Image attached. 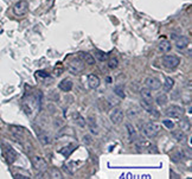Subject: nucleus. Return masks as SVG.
<instances>
[{"label": "nucleus", "mask_w": 192, "mask_h": 179, "mask_svg": "<svg viewBox=\"0 0 192 179\" xmlns=\"http://www.w3.org/2000/svg\"><path fill=\"white\" fill-rule=\"evenodd\" d=\"M126 129H127V132H128V138H129V141H130V143H132V141H135L138 138H136V130L134 129L133 125L127 123V125H126Z\"/></svg>", "instance_id": "a211bd4d"}, {"label": "nucleus", "mask_w": 192, "mask_h": 179, "mask_svg": "<svg viewBox=\"0 0 192 179\" xmlns=\"http://www.w3.org/2000/svg\"><path fill=\"white\" fill-rule=\"evenodd\" d=\"M145 86L146 88H148L149 90H158V89H160L161 83L156 77H147L145 79Z\"/></svg>", "instance_id": "9b49d317"}, {"label": "nucleus", "mask_w": 192, "mask_h": 179, "mask_svg": "<svg viewBox=\"0 0 192 179\" xmlns=\"http://www.w3.org/2000/svg\"><path fill=\"white\" fill-rule=\"evenodd\" d=\"M28 4L26 0H19L15 2L13 6V13L17 17H23L28 13Z\"/></svg>", "instance_id": "423d86ee"}, {"label": "nucleus", "mask_w": 192, "mask_h": 179, "mask_svg": "<svg viewBox=\"0 0 192 179\" xmlns=\"http://www.w3.org/2000/svg\"><path fill=\"white\" fill-rule=\"evenodd\" d=\"M139 114H140V110H139L136 107H133L132 109H128V116L132 117V119H134V117H136V116H139Z\"/></svg>", "instance_id": "bb28decb"}, {"label": "nucleus", "mask_w": 192, "mask_h": 179, "mask_svg": "<svg viewBox=\"0 0 192 179\" xmlns=\"http://www.w3.org/2000/svg\"><path fill=\"white\" fill-rule=\"evenodd\" d=\"M95 57L97 58L100 62H105L107 58H108V56H107V53L102 52V51H96L95 52Z\"/></svg>", "instance_id": "c85d7f7f"}, {"label": "nucleus", "mask_w": 192, "mask_h": 179, "mask_svg": "<svg viewBox=\"0 0 192 179\" xmlns=\"http://www.w3.org/2000/svg\"><path fill=\"white\" fill-rule=\"evenodd\" d=\"M180 129L181 130H190L191 129V123H190V121L187 120V119H184V120H181L180 121Z\"/></svg>", "instance_id": "393cba45"}, {"label": "nucleus", "mask_w": 192, "mask_h": 179, "mask_svg": "<svg viewBox=\"0 0 192 179\" xmlns=\"http://www.w3.org/2000/svg\"><path fill=\"white\" fill-rule=\"evenodd\" d=\"M119 66V61H117V58H110L109 59V62H108V68L109 69H116Z\"/></svg>", "instance_id": "cd10ccee"}, {"label": "nucleus", "mask_w": 192, "mask_h": 179, "mask_svg": "<svg viewBox=\"0 0 192 179\" xmlns=\"http://www.w3.org/2000/svg\"><path fill=\"white\" fill-rule=\"evenodd\" d=\"M32 166L36 171H38L39 173H44V172L48 171V163L44 158L39 157V156H36L32 158Z\"/></svg>", "instance_id": "39448f33"}, {"label": "nucleus", "mask_w": 192, "mask_h": 179, "mask_svg": "<svg viewBox=\"0 0 192 179\" xmlns=\"http://www.w3.org/2000/svg\"><path fill=\"white\" fill-rule=\"evenodd\" d=\"M140 104H141V107L147 112V113H149V114H152L153 116H156V117H158L159 116V112H156V108H154V106L152 104V101H148V100H143L142 99L141 102H140Z\"/></svg>", "instance_id": "9d476101"}, {"label": "nucleus", "mask_w": 192, "mask_h": 179, "mask_svg": "<svg viewBox=\"0 0 192 179\" xmlns=\"http://www.w3.org/2000/svg\"><path fill=\"white\" fill-rule=\"evenodd\" d=\"M14 179H28V177H26V176H23V174H14Z\"/></svg>", "instance_id": "c9c22d12"}, {"label": "nucleus", "mask_w": 192, "mask_h": 179, "mask_svg": "<svg viewBox=\"0 0 192 179\" xmlns=\"http://www.w3.org/2000/svg\"><path fill=\"white\" fill-rule=\"evenodd\" d=\"M36 77L37 79H45V77H48V72H45V71H37L36 72Z\"/></svg>", "instance_id": "72a5a7b5"}, {"label": "nucleus", "mask_w": 192, "mask_h": 179, "mask_svg": "<svg viewBox=\"0 0 192 179\" xmlns=\"http://www.w3.org/2000/svg\"><path fill=\"white\" fill-rule=\"evenodd\" d=\"M74 150H75V146H72V145H68V146L63 147V150L59 151V153H61V154H63L64 157L69 158L71 153L74 152Z\"/></svg>", "instance_id": "412c9836"}, {"label": "nucleus", "mask_w": 192, "mask_h": 179, "mask_svg": "<svg viewBox=\"0 0 192 179\" xmlns=\"http://www.w3.org/2000/svg\"><path fill=\"white\" fill-rule=\"evenodd\" d=\"M140 95H141V99H143V100H152V93L148 88H142L140 90Z\"/></svg>", "instance_id": "5701e85b"}, {"label": "nucleus", "mask_w": 192, "mask_h": 179, "mask_svg": "<svg viewBox=\"0 0 192 179\" xmlns=\"http://www.w3.org/2000/svg\"><path fill=\"white\" fill-rule=\"evenodd\" d=\"M50 174H51V178H55V179H62L63 178V174L61 173L59 170H57V168H52V170L50 171Z\"/></svg>", "instance_id": "a878e982"}, {"label": "nucleus", "mask_w": 192, "mask_h": 179, "mask_svg": "<svg viewBox=\"0 0 192 179\" xmlns=\"http://www.w3.org/2000/svg\"><path fill=\"white\" fill-rule=\"evenodd\" d=\"M89 127H90V132L92 134H99V126L96 125L95 119L89 117Z\"/></svg>", "instance_id": "b1692460"}, {"label": "nucleus", "mask_w": 192, "mask_h": 179, "mask_svg": "<svg viewBox=\"0 0 192 179\" xmlns=\"http://www.w3.org/2000/svg\"><path fill=\"white\" fill-rule=\"evenodd\" d=\"M164 125H165V127H167L169 129L174 128V123L171 121V120H164Z\"/></svg>", "instance_id": "473e14b6"}, {"label": "nucleus", "mask_w": 192, "mask_h": 179, "mask_svg": "<svg viewBox=\"0 0 192 179\" xmlns=\"http://www.w3.org/2000/svg\"><path fill=\"white\" fill-rule=\"evenodd\" d=\"M37 133H38V139H39V141L42 145H49L51 143V139H50V136L46 134V133H41L39 130H37Z\"/></svg>", "instance_id": "6ab92c4d"}, {"label": "nucleus", "mask_w": 192, "mask_h": 179, "mask_svg": "<svg viewBox=\"0 0 192 179\" xmlns=\"http://www.w3.org/2000/svg\"><path fill=\"white\" fill-rule=\"evenodd\" d=\"M68 69L71 74L77 75L84 70V62L81 58H72L68 63Z\"/></svg>", "instance_id": "f03ea898"}, {"label": "nucleus", "mask_w": 192, "mask_h": 179, "mask_svg": "<svg viewBox=\"0 0 192 179\" xmlns=\"http://www.w3.org/2000/svg\"><path fill=\"white\" fill-rule=\"evenodd\" d=\"M135 147H136V150L140 151V152H149V153H154V152H156V146L152 143H149L148 140H143V139L136 140Z\"/></svg>", "instance_id": "7ed1b4c3"}, {"label": "nucleus", "mask_w": 192, "mask_h": 179, "mask_svg": "<svg viewBox=\"0 0 192 179\" xmlns=\"http://www.w3.org/2000/svg\"><path fill=\"white\" fill-rule=\"evenodd\" d=\"M106 82L108 83V84H110V83L113 82V79H112L110 76H107V77H106Z\"/></svg>", "instance_id": "e433bc0d"}, {"label": "nucleus", "mask_w": 192, "mask_h": 179, "mask_svg": "<svg viewBox=\"0 0 192 179\" xmlns=\"http://www.w3.org/2000/svg\"><path fill=\"white\" fill-rule=\"evenodd\" d=\"M125 119V113L121 108H115L113 112L110 113V121L113 122L114 125H120L121 122Z\"/></svg>", "instance_id": "6e6552de"}, {"label": "nucleus", "mask_w": 192, "mask_h": 179, "mask_svg": "<svg viewBox=\"0 0 192 179\" xmlns=\"http://www.w3.org/2000/svg\"><path fill=\"white\" fill-rule=\"evenodd\" d=\"M83 143H87V145H90V143H92V136H90V135H88V134H87V135H84V136H83Z\"/></svg>", "instance_id": "f704fd0d"}, {"label": "nucleus", "mask_w": 192, "mask_h": 179, "mask_svg": "<svg viewBox=\"0 0 192 179\" xmlns=\"http://www.w3.org/2000/svg\"><path fill=\"white\" fill-rule=\"evenodd\" d=\"M171 49H172V45H171V43L167 39H161L159 42V44H158V50L160 51V52H163V53L170 52Z\"/></svg>", "instance_id": "2eb2a0df"}, {"label": "nucleus", "mask_w": 192, "mask_h": 179, "mask_svg": "<svg viewBox=\"0 0 192 179\" xmlns=\"http://www.w3.org/2000/svg\"><path fill=\"white\" fill-rule=\"evenodd\" d=\"M141 130L146 138H154L160 132V125L153 121L146 122V123H143Z\"/></svg>", "instance_id": "f257e3e1"}, {"label": "nucleus", "mask_w": 192, "mask_h": 179, "mask_svg": "<svg viewBox=\"0 0 192 179\" xmlns=\"http://www.w3.org/2000/svg\"><path fill=\"white\" fill-rule=\"evenodd\" d=\"M173 86H174V79H171V77H166L165 83H164V89H165V92H170V90H172Z\"/></svg>", "instance_id": "4be33fe9"}, {"label": "nucleus", "mask_w": 192, "mask_h": 179, "mask_svg": "<svg viewBox=\"0 0 192 179\" xmlns=\"http://www.w3.org/2000/svg\"><path fill=\"white\" fill-rule=\"evenodd\" d=\"M72 81L70 79H64L62 82H59V84H58V88L61 89V90H63L65 93H68V92H70L71 89H72Z\"/></svg>", "instance_id": "dca6fc26"}, {"label": "nucleus", "mask_w": 192, "mask_h": 179, "mask_svg": "<svg viewBox=\"0 0 192 179\" xmlns=\"http://www.w3.org/2000/svg\"><path fill=\"white\" fill-rule=\"evenodd\" d=\"M88 86L90 89H96L100 86V79L96 75H89L88 76Z\"/></svg>", "instance_id": "f3484780"}, {"label": "nucleus", "mask_w": 192, "mask_h": 179, "mask_svg": "<svg viewBox=\"0 0 192 179\" xmlns=\"http://www.w3.org/2000/svg\"><path fill=\"white\" fill-rule=\"evenodd\" d=\"M74 121H75V123L77 125V126H79V127H85V120L83 116H81V115L78 114V113H74Z\"/></svg>", "instance_id": "aec40b11"}, {"label": "nucleus", "mask_w": 192, "mask_h": 179, "mask_svg": "<svg viewBox=\"0 0 192 179\" xmlns=\"http://www.w3.org/2000/svg\"><path fill=\"white\" fill-rule=\"evenodd\" d=\"M11 130L18 136H21L25 134V130H24V128H21V127H11Z\"/></svg>", "instance_id": "7c9ffc66"}, {"label": "nucleus", "mask_w": 192, "mask_h": 179, "mask_svg": "<svg viewBox=\"0 0 192 179\" xmlns=\"http://www.w3.org/2000/svg\"><path fill=\"white\" fill-rule=\"evenodd\" d=\"M4 154H5V158L8 161V164H13L14 161L17 160V153L15 151L10 147L8 145H4Z\"/></svg>", "instance_id": "1a4fd4ad"}, {"label": "nucleus", "mask_w": 192, "mask_h": 179, "mask_svg": "<svg viewBox=\"0 0 192 179\" xmlns=\"http://www.w3.org/2000/svg\"><path fill=\"white\" fill-rule=\"evenodd\" d=\"M78 58H81L83 62H84V64H88L92 66V65H95L96 63V61H95V57L92 56V53H87V52H79L78 53Z\"/></svg>", "instance_id": "ddd939ff"}, {"label": "nucleus", "mask_w": 192, "mask_h": 179, "mask_svg": "<svg viewBox=\"0 0 192 179\" xmlns=\"http://www.w3.org/2000/svg\"><path fill=\"white\" fill-rule=\"evenodd\" d=\"M156 101V103H158V104L164 106V104L167 102V97H166V95H158Z\"/></svg>", "instance_id": "c756f323"}, {"label": "nucleus", "mask_w": 192, "mask_h": 179, "mask_svg": "<svg viewBox=\"0 0 192 179\" xmlns=\"http://www.w3.org/2000/svg\"><path fill=\"white\" fill-rule=\"evenodd\" d=\"M161 62H163V65L165 68H167V69H174V68H177L178 65H179L180 59H179V57L173 56V55H166V56L163 57Z\"/></svg>", "instance_id": "0eeeda50"}, {"label": "nucleus", "mask_w": 192, "mask_h": 179, "mask_svg": "<svg viewBox=\"0 0 192 179\" xmlns=\"http://www.w3.org/2000/svg\"><path fill=\"white\" fill-rule=\"evenodd\" d=\"M190 43V39L185 36H179L176 38V46L180 50H184L187 48V45Z\"/></svg>", "instance_id": "4468645a"}, {"label": "nucleus", "mask_w": 192, "mask_h": 179, "mask_svg": "<svg viewBox=\"0 0 192 179\" xmlns=\"http://www.w3.org/2000/svg\"><path fill=\"white\" fill-rule=\"evenodd\" d=\"M114 92H115V94H116L117 96H120L121 99H125V93H123L122 87H116V88L114 89Z\"/></svg>", "instance_id": "2f4dec72"}, {"label": "nucleus", "mask_w": 192, "mask_h": 179, "mask_svg": "<svg viewBox=\"0 0 192 179\" xmlns=\"http://www.w3.org/2000/svg\"><path fill=\"white\" fill-rule=\"evenodd\" d=\"M185 110L181 107H179L177 104H172V106H169L165 110V114L167 115L169 117H172V119H180L183 115H184Z\"/></svg>", "instance_id": "20e7f679"}, {"label": "nucleus", "mask_w": 192, "mask_h": 179, "mask_svg": "<svg viewBox=\"0 0 192 179\" xmlns=\"http://www.w3.org/2000/svg\"><path fill=\"white\" fill-rule=\"evenodd\" d=\"M172 136H173V139H174L176 141L183 143V145H185V143H187V136H186L184 130H181V129L173 130V132H172Z\"/></svg>", "instance_id": "f8f14e48"}]
</instances>
